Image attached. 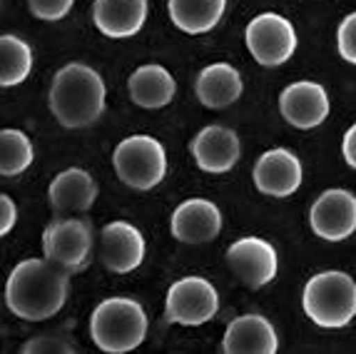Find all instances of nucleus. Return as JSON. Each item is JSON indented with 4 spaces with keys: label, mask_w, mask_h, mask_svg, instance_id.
<instances>
[{
    "label": "nucleus",
    "mask_w": 356,
    "mask_h": 354,
    "mask_svg": "<svg viewBox=\"0 0 356 354\" xmlns=\"http://www.w3.org/2000/svg\"><path fill=\"white\" fill-rule=\"evenodd\" d=\"M70 275L48 257H30L13 267L6 282V305L25 322H42L65 307Z\"/></svg>",
    "instance_id": "nucleus-1"
},
{
    "label": "nucleus",
    "mask_w": 356,
    "mask_h": 354,
    "mask_svg": "<svg viewBox=\"0 0 356 354\" xmlns=\"http://www.w3.org/2000/svg\"><path fill=\"white\" fill-rule=\"evenodd\" d=\"M105 80L95 68L85 63H70L53 77L48 105L53 118L67 130L90 128L105 112Z\"/></svg>",
    "instance_id": "nucleus-2"
},
{
    "label": "nucleus",
    "mask_w": 356,
    "mask_h": 354,
    "mask_svg": "<svg viewBox=\"0 0 356 354\" xmlns=\"http://www.w3.org/2000/svg\"><path fill=\"white\" fill-rule=\"evenodd\" d=\"M147 327L145 307L130 297H107L90 317V337L95 347L107 354H127L137 349L147 337Z\"/></svg>",
    "instance_id": "nucleus-3"
},
{
    "label": "nucleus",
    "mask_w": 356,
    "mask_h": 354,
    "mask_svg": "<svg viewBox=\"0 0 356 354\" xmlns=\"http://www.w3.org/2000/svg\"><path fill=\"white\" fill-rule=\"evenodd\" d=\"M302 307L314 325L341 330L356 317V279L346 272L327 270L307 279Z\"/></svg>",
    "instance_id": "nucleus-4"
},
{
    "label": "nucleus",
    "mask_w": 356,
    "mask_h": 354,
    "mask_svg": "<svg viewBox=\"0 0 356 354\" xmlns=\"http://www.w3.org/2000/svg\"><path fill=\"white\" fill-rule=\"evenodd\" d=\"M113 167L127 187L147 192L157 187L167 175V153L152 135H130L118 142Z\"/></svg>",
    "instance_id": "nucleus-5"
},
{
    "label": "nucleus",
    "mask_w": 356,
    "mask_h": 354,
    "mask_svg": "<svg viewBox=\"0 0 356 354\" xmlns=\"http://www.w3.org/2000/svg\"><path fill=\"white\" fill-rule=\"evenodd\" d=\"M92 245V224L83 217H55L42 232V254L67 275L88 265Z\"/></svg>",
    "instance_id": "nucleus-6"
},
{
    "label": "nucleus",
    "mask_w": 356,
    "mask_h": 354,
    "mask_svg": "<svg viewBox=\"0 0 356 354\" xmlns=\"http://www.w3.org/2000/svg\"><path fill=\"white\" fill-rule=\"evenodd\" d=\"M244 43L252 58L264 68H280L297 53V30L280 13H259L244 30Z\"/></svg>",
    "instance_id": "nucleus-7"
},
{
    "label": "nucleus",
    "mask_w": 356,
    "mask_h": 354,
    "mask_svg": "<svg viewBox=\"0 0 356 354\" xmlns=\"http://www.w3.org/2000/svg\"><path fill=\"white\" fill-rule=\"evenodd\" d=\"M220 312V292L209 279L182 277L167 289L165 297V319L172 325L182 327H200L207 325L209 319Z\"/></svg>",
    "instance_id": "nucleus-8"
},
{
    "label": "nucleus",
    "mask_w": 356,
    "mask_h": 354,
    "mask_svg": "<svg viewBox=\"0 0 356 354\" xmlns=\"http://www.w3.org/2000/svg\"><path fill=\"white\" fill-rule=\"evenodd\" d=\"M227 265L237 275V279L250 289L267 287L277 272H280V257L272 243L261 237H242L232 243L227 249Z\"/></svg>",
    "instance_id": "nucleus-9"
},
{
    "label": "nucleus",
    "mask_w": 356,
    "mask_h": 354,
    "mask_svg": "<svg viewBox=\"0 0 356 354\" xmlns=\"http://www.w3.org/2000/svg\"><path fill=\"white\" fill-rule=\"evenodd\" d=\"M312 232L327 243H341L356 232V195L334 187L321 192L309 210Z\"/></svg>",
    "instance_id": "nucleus-10"
},
{
    "label": "nucleus",
    "mask_w": 356,
    "mask_h": 354,
    "mask_svg": "<svg viewBox=\"0 0 356 354\" xmlns=\"http://www.w3.org/2000/svg\"><path fill=\"white\" fill-rule=\"evenodd\" d=\"M329 95L324 85L314 80H297L286 85L280 95V112L282 118L297 130H314L329 118Z\"/></svg>",
    "instance_id": "nucleus-11"
},
{
    "label": "nucleus",
    "mask_w": 356,
    "mask_h": 354,
    "mask_svg": "<svg viewBox=\"0 0 356 354\" xmlns=\"http://www.w3.org/2000/svg\"><path fill=\"white\" fill-rule=\"evenodd\" d=\"M145 237L132 222L115 220L100 232V262L115 275H127L145 260Z\"/></svg>",
    "instance_id": "nucleus-12"
},
{
    "label": "nucleus",
    "mask_w": 356,
    "mask_h": 354,
    "mask_svg": "<svg viewBox=\"0 0 356 354\" xmlns=\"http://www.w3.org/2000/svg\"><path fill=\"white\" fill-rule=\"evenodd\" d=\"M170 232L184 245H204L217 240L222 232V213L212 200L190 197L175 207L170 217Z\"/></svg>",
    "instance_id": "nucleus-13"
},
{
    "label": "nucleus",
    "mask_w": 356,
    "mask_h": 354,
    "mask_svg": "<svg viewBox=\"0 0 356 354\" xmlns=\"http://www.w3.org/2000/svg\"><path fill=\"white\" fill-rule=\"evenodd\" d=\"M50 210L55 217H80L92 210L97 200V183L83 167H67L58 172L48 187Z\"/></svg>",
    "instance_id": "nucleus-14"
},
{
    "label": "nucleus",
    "mask_w": 356,
    "mask_h": 354,
    "mask_svg": "<svg viewBox=\"0 0 356 354\" xmlns=\"http://www.w3.org/2000/svg\"><path fill=\"white\" fill-rule=\"evenodd\" d=\"M252 177H254V185L261 195L282 200V197L294 195L299 190L304 170H302L299 157L291 153V150L274 148V150H267V153L257 160Z\"/></svg>",
    "instance_id": "nucleus-15"
},
{
    "label": "nucleus",
    "mask_w": 356,
    "mask_h": 354,
    "mask_svg": "<svg viewBox=\"0 0 356 354\" xmlns=\"http://www.w3.org/2000/svg\"><path fill=\"white\" fill-rule=\"evenodd\" d=\"M192 157L197 167L209 175H222L229 172L237 165L242 148H239L237 132L227 128V125H207L197 132L195 140L190 142Z\"/></svg>",
    "instance_id": "nucleus-16"
},
{
    "label": "nucleus",
    "mask_w": 356,
    "mask_h": 354,
    "mask_svg": "<svg viewBox=\"0 0 356 354\" xmlns=\"http://www.w3.org/2000/svg\"><path fill=\"white\" fill-rule=\"evenodd\" d=\"M222 349L227 354H274L280 337L264 314H242L227 325Z\"/></svg>",
    "instance_id": "nucleus-17"
},
{
    "label": "nucleus",
    "mask_w": 356,
    "mask_h": 354,
    "mask_svg": "<svg viewBox=\"0 0 356 354\" xmlns=\"http://www.w3.org/2000/svg\"><path fill=\"white\" fill-rule=\"evenodd\" d=\"M92 20L105 38L125 40L143 30L147 20V0H95Z\"/></svg>",
    "instance_id": "nucleus-18"
},
{
    "label": "nucleus",
    "mask_w": 356,
    "mask_h": 354,
    "mask_svg": "<svg viewBox=\"0 0 356 354\" xmlns=\"http://www.w3.org/2000/svg\"><path fill=\"white\" fill-rule=\"evenodd\" d=\"M242 90V75L229 63H212V66L202 68L195 80L197 100L202 102L204 107H209V110H225V107H229L232 102L239 100Z\"/></svg>",
    "instance_id": "nucleus-19"
},
{
    "label": "nucleus",
    "mask_w": 356,
    "mask_h": 354,
    "mask_svg": "<svg viewBox=\"0 0 356 354\" xmlns=\"http://www.w3.org/2000/svg\"><path fill=\"white\" fill-rule=\"evenodd\" d=\"M127 90L135 105L145 110H160L175 100L177 80L162 66H140L127 80Z\"/></svg>",
    "instance_id": "nucleus-20"
},
{
    "label": "nucleus",
    "mask_w": 356,
    "mask_h": 354,
    "mask_svg": "<svg viewBox=\"0 0 356 354\" xmlns=\"http://www.w3.org/2000/svg\"><path fill=\"white\" fill-rule=\"evenodd\" d=\"M170 18L182 33L202 36L217 28L227 10V0H167Z\"/></svg>",
    "instance_id": "nucleus-21"
},
{
    "label": "nucleus",
    "mask_w": 356,
    "mask_h": 354,
    "mask_svg": "<svg viewBox=\"0 0 356 354\" xmlns=\"http://www.w3.org/2000/svg\"><path fill=\"white\" fill-rule=\"evenodd\" d=\"M0 85L3 88H13L28 80L30 70H33V50L25 40L18 36H6L0 38Z\"/></svg>",
    "instance_id": "nucleus-22"
},
{
    "label": "nucleus",
    "mask_w": 356,
    "mask_h": 354,
    "mask_svg": "<svg viewBox=\"0 0 356 354\" xmlns=\"http://www.w3.org/2000/svg\"><path fill=\"white\" fill-rule=\"evenodd\" d=\"M35 160L33 142L23 130L6 128L0 132V172L3 177H15L25 172Z\"/></svg>",
    "instance_id": "nucleus-23"
},
{
    "label": "nucleus",
    "mask_w": 356,
    "mask_h": 354,
    "mask_svg": "<svg viewBox=\"0 0 356 354\" xmlns=\"http://www.w3.org/2000/svg\"><path fill=\"white\" fill-rule=\"evenodd\" d=\"M25 354H72L77 352V347L72 344V339L63 332H48V334L33 337L23 344Z\"/></svg>",
    "instance_id": "nucleus-24"
},
{
    "label": "nucleus",
    "mask_w": 356,
    "mask_h": 354,
    "mask_svg": "<svg viewBox=\"0 0 356 354\" xmlns=\"http://www.w3.org/2000/svg\"><path fill=\"white\" fill-rule=\"evenodd\" d=\"M337 50L339 55L356 66V13H349L341 23H339L337 30Z\"/></svg>",
    "instance_id": "nucleus-25"
},
{
    "label": "nucleus",
    "mask_w": 356,
    "mask_h": 354,
    "mask_svg": "<svg viewBox=\"0 0 356 354\" xmlns=\"http://www.w3.org/2000/svg\"><path fill=\"white\" fill-rule=\"evenodd\" d=\"M72 3L75 0H28V8L38 20L55 23V20H63L70 13Z\"/></svg>",
    "instance_id": "nucleus-26"
},
{
    "label": "nucleus",
    "mask_w": 356,
    "mask_h": 354,
    "mask_svg": "<svg viewBox=\"0 0 356 354\" xmlns=\"http://www.w3.org/2000/svg\"><path fill=\"white\" fill-rule=\"evenodd\" d=\"M15 222H18V205L10 195H0V235H8Z\"/></svg>",
    "instance_id": "nucleus-27"
},
{
    "label": "nucleus",
    "mask_w": 356,
    "mask_h": 354,
    "mask_svg": "<svg viewBox=\"0 0 356 354\" xmlns=\"http://www.w3.org/2000/svg\"><path fill=\"white\" fill-rule=\"evenodd\" d=\"M341 155H344L346 165L356 170V123L346 130L344 140H341Z\"/></svg>",
    "instance_id": "nucleus-28"
}]
</instances>
